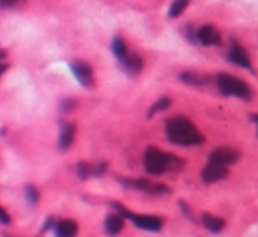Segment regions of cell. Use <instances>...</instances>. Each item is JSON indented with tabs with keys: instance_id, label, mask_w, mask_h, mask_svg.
I'll return each instance as SVG.
<instances>
[{
	"instance_id": "obj_10",
	"label": "cell",
	"mask_w": 258,
	"mask_h": 237,
	"mask_svg": "<svg viewBox=\"0 0 258 237\" xmlns=\"http://www.w3.org/2000/svg\"><path fill=\"white\" fill-rule=\"evenodd\" d=\"M196 38L198 43L203 46H219L221 45V36L219 32L214 29L212 25H203L196 29Z\"/></svg>"
},
{
	"instance_id": "obj_24",
	"label": "cell",
	"mask_w": 258,
	"mask_h": 237,
	"mask_svg": "<svg viewBox=\"0 0 258 237\" xmlns=\"http://www.w3.org/2000/svg\"><path fill=\"white\" fill-rule=\"evenodd\" d=\"M16 2H18V0H0V6H2V8H11Z\"/></svg>"
},
{
	"instance_id": "obj_17",
	"label": "cell",
	"mask_w": 258,
	"mask_h": 237,
	"mask_svg": "<svg viewBox=\"0 0 258 237\" xmlns=\"http://www.w3.org/2000/svg\"><path fill=\"white\" fill-rule=\"evenodd\" d=\"M180 80H182L184 83H187V85H191V87H202V85H205L209 80L205 78L203 75H198V73H195V71H186V73H180V76H179Z\"/></svg>"
},
{
	"instance_id": "obj_1",
	"label": "cell",
	"mask_w": 258,
	"mask_h": 237,
	"mask_svg": "<svg viewBox=\"0 0 258 237\" xmlns=\"http://www.w3.org/2000/svg\"><path fill=\"white\" fill-rule=\"evenodd\" d=\"M165 133L168 142L175 143V145L189 147L200 145V143L205 142L202 133L186 117H172V119H168L165 126Z\"/></svg>"
},
{
	"instance_id": "obj_8",
	"label": "cell",
	"mask_w": 258,
	"mask_h": 237,
	"mask_svg": "<svg viewBox=\"0 0 258 237\" xmlns=\"http://www.w3.org/2000/svg\"><path fill=\"white\" fill-rule=\"evenodd\" d=\"M226 175H228V166L219 165V163L209 161L205 168L202 170V179H203V182H207V184H212V182L221 181V179H224Z\"/></svg>"
},
{
	"instance_id": "obj_2",
	"label": "cell",
	"mask_w": 258,
	"mask_h": 237,
	"mask_svg": "<svg viewBox=\"0 0 258 237\" xmlns=\"http://www.w3.org/2000/svg\"><path fill=\"white\" fill-rule=\"evenodd\" d=\"M184 163L173 156L166 154L157 147H149L143 152V166L150 175H161V173L168 172V170H179L182 168Z\"/></svg>"
},
{
	"instance_id": "obj_20",
	"label": "cell",
	"mask_w": 258,
	"mask_h": 237,
	"mask_svg": "<svg viewBox=\"0 0 258 237\" xmlns=\"http://www.w3.org/2000/svg\"><path fill=\"white\" fill-rule=\"evenodd\" d=\"M112 53L117 57V59H119V61H120V59H122V57L127 53L126 43H124L120 38H115V39H113V41H112Z\"/></svg>"
},
{
	"instance_id": "obj_6",
	"label": "cell",
	"mask_w": 258,
	"mask_h": 237,
	"mask_svg": "<svg viewBox=\"0 0 258 237\" xmlns=\"http://www.w3.org/2000/svg\"><path fill=\"white\" fill-rule=\"evenodd\" d=\"M71 71H73V75L76 76V80H78L83 87L92 89V87H94V73H92V68H90L87 62L73 61L71 62Z\"/></svg>"
},
{
	"instance_id": "obj_16",
	"label": "cell",
	"mask_w": 258,
	"mask_h": 237,
	"mask_svg": "<svg viewBox=\"0 0 258 237\" xmlns=\"http://www.w3.org/2000/svg\"><path fill=\"white\" fill-rule=\"evenodd\" d=\"M202 225L205 226L209 232H221V230L224 228V219L223 218H217V216L214 214H209V212H205V214H202Z\"/></svg>"
},
{
	"instance_id": "obj_18",
	"label": "cell",
	"mask_w": 258,
	"mask_h": 237,
	"mask_svg": "<svg viewBox=\"0 0 258 237\" xmlns=\"http://www.w3.org/2000/svg\"><path fill=\"white\" fill-rule=\"evenodd\" d=\"M170 105H172V99H170L168 96H163V98H159L152 106H150L149 117H154L156 113H159V112H163V110L170 108Z\"/></svg>"
},
{
	"instance_id": "obj_12",
	"label": "cell",
	"mask_w": 258,
	"mask_h": 237,
	"mask_svg": "<svg viewBox=\"0 0 258 237\" xmlns=\"http://www.w3.org/2000/svg\"><path fill=\"white\" fill-rule=\"evenodd\" d=\"M75 133H76L75 124H71V122H62V126H60V136H59V147L62 151H66V149H69V147L73 145V142H75Z\"/></svg>"
},
{
	"instance_id": "obj_14",
	"label": "cell",
	"mask_w": 258,
	"mask_h": 237,
	"mask_svg": "<svg viewBox=\"0 0 258 237\" xmlns=\"http://www.w3.org/2000/svg\"><path fill=\"white\" fill-rule=\"evenodd\" d=\"M106 170V163L90 165V163H78V175L80 179H90L92 175H101Z\"/></svg>"
},
{
	"instance_id": "obj_15",
	"label": "cell",
	"mask_w": 258,
	"mask_h": 237,
	"mask_svg": "<svg viewBox=\"0 0 258 237\" xmlns=\"http://www.w3.org/2000/svg\"><path fill=\"white\" fill-rule=\"evenodd\" d=\"M124 228V216L120 214H110L106 216V221H105V230L108 235H117L120 230Z\"/></svg>"
},
{
	"instance_id": "obj_13",
	"label": "cell",
	"mask_w": 258,
	"mask_h": 237,
	"mask_svg": "<svg viewBox=\"0 0 258 237\" xmlns=\"http://www.w3.org/2000/svg\"><path fill=\"white\" fill-rule=\"evenodd\" d=\"M78 233V225L73 219H62L55 223V237H76Z\"/></svg>"
},
{
	"instance_id": "obj_3",
	"label": "cell",
	"mask_w": 258,
	"mask_h": 237,
	"mask_svg": "<svg viewBox=\"0 0 258 237\" xmlns=\"http://www.w3.org/2000/svg\"><path fill=\"white\" fill-rule=\"evenodd\" d=\"M216 85L219 89L221 94L224 96H235L240 98L244 101H249L251 99V89L244 80L235 78L232 75H226V73H219L216 76Z\"/></svg>"
},
{
	"instance_id": "obj_7",
	"label": "cell",
	"mask_w": 258,
	"mask_h": 237,
	"mask_svg": "<svg viewBox=\"0 0 258 237\" xmlns=\"http://www.w3.org/2000/svg\"><path fill=\"white\" fill-rule=\"evenodd\" d=\"M239 159V152L232 147H217L216 151L210 152L209 156V161L212 163H219V165H224V166H230Z\"/></svg>"
},
{
	"instance_id": "obj_11",
	"label": "cell",
	"mask_w": 258,
	"mask_h": 237,
	"mask_svg": "<svg viewBox=\"0 0 258 237\" xmlns=\"http://www.w3.org/2000/svg\"><path fill=\"white\" fill-rule=\"evenodd\" d=\"M120 64H122L124 71L127 73V75H138L140 71L143 69V61H142V57L136 55V53H129L127 52L126 55L120 59Z\"/></svg>"
},
{
	"instance_id": "obj_21",
	"label": "cell",
	"mask_w": 258,
	"mask_h": 237,
	"mask_svg": "<svg viewBox=\"0 0 258 237\" xmlns=\"http://www.w3.org/2000/svg\"><path fill=\"white\" fill-rule=\"evenodd\" d=\"M25 195H27V202H29L30 205H36V203H38V200H39V191H38V189H36L32 184L25 186Z\"/></svg>"
},
{
	"instance_id": "obj_22",
	"label": "cell",
	"mask_w": 258,
	"mask_h": 237,
	"mask_svg": "<svg viewBox=\"0 0 258 237\" xmlns=\"http://www.w3.org/2000/svg\"><path fill=\"white\" fill-rule=\"evenodd\" d=\"M60 108H62V112H73L76 108V101L75 99H64L60 103Z\"/></svg>"
},
{
	"instance_id": "obj_19",
	"label": "cell",
	"mask_w": 258,
	"mask_h": 237,
	"mask_svg": "<svg viewBox=\"0 0 258 237\" xmlns=\"http://www.w3.org/2000/svg\"><path fill=\"white\" fill-rule=\"evenodd\" d=\"M187 4H189V0H173V4L168 9V16L170 18H179L184 13V9L187 8Z\"/></svg>"
},
{
	"instance_id": "obj_23",
	"label": "cell",
	"mask_w": 258,
	"mask_h": 237,
	"mask_svg": "<svg viewBox=\"0 0 258 237\" xmlns=\"http://www.w3.org/2000/svg\"><path fill=\"white\" fill-rule=\"evenodd\" d=\"M0 214H2V223H4V225H9V223H11V218H9L8 211H6L4 207L0 209Z\"/></svg>"
},
{
	"instance_id": "obj_9",
	"label": "cell",
	"mask_w": 258,
	"mask_h": 237,
	"mask_svg": "<svg viewBox=\"0 0 258 237\" xmlns=\"http://www.w3.org/2000/svg\"><path fill=\"white\" fill-rule=\"evenodd\" d=\"M228 59L235 66H239V68L249 69V71H251V59H249V55H247L246 48H244V46H240L237 41H232V45H230Z\"/></svg>"
},
{
	"instance_id": "obj_25",
	"label": "cell",
	"mask_w": 258,
	"mask_h": 237,
	"mask_svg": "<svg viewBox=\"0 0 258 237\" xmlns=\"http://www.w3.org/2000/svg\"><path fill=\"white\" fill-rule=\"evenodd\" d=\"M251 121H253L254 126L258 128V113H253V115H251Z\"/></svg>"
},
{
	"instance_id": "obj_4",
	"label": "cell",
	"mask_w": 258,
	"mask_h": 237,
	"mask_svg": "<svg viewBox=\"0 0 258 237\" xmlns=\"http://www.w3.org/2000/svg\"><path fill=\"white\" fill-rule=\"evenodd\" d=\"M112 207H115L117 211L120 212V214L124 216V218H127L129 221L133 223L135 226H138V228L142 230H149V232H157V230L163 228V219L159 218V216H149V214H133V212H129L124 205H120L119 202H113Z\"/></svg>"
},
{
	"instance_id": "obj_5",
	"label": "cell",
	"mask_w": 258,
	"mask_h": 237,
	"mask_svg": "<svg viewBox=\"0 0 258 237\" xmlns=\"http://www.w3.org/2000/svg\"><path fill=\"white\" fill-rule=\"evenodd\" d=\"M124 186L127 188H133V189H138V191H143V193H149V195H166L170 193V188H166L165 184H159V182H150V181H145V179H120Z\"/></svg>"
}]
</instances>
